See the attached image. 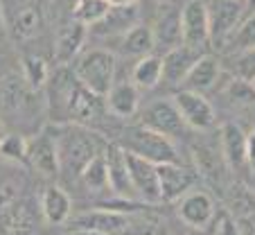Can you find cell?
<instances>
[{
    "mask_svg": "<svg viewBox=\"0 0 255 235\" xmlns=\"http://www.w3.org/2000/svg\"><path fill=\"white\" fill-rule=\"evenodd\" d=\"M154 2H163V0H154Z\"/></svg>",
    "mask_w": 255,
    "mask_h": 235,
    "instance_id": "obj_45",
    "label": "cell"
},
{
    "mask_svg": "<svg viewBox=\"0 0 255 235\" xmlns=\"http://www.w3.org/2000/svg\"><path fill=\"white\" fill-rule=\"evenodd\" d=\"M111 7H133L138 0H109Z\"/></svg>",
    "mask_w": 255,
    "mask_h": 235,
    "instance_id": "obj_38",
    "label": "cell"
},
{
    "mask_svg": "<svg viewBox=\"0 0 255 235\" xmlns=\"http://www.w3.org/2000/svg\"><path fill=\"white\" fill-rule=\"evenodd\" d=\"M120 147L127 152H133L140 159H147L151 163H181L178 149L172 138L158 134L144 125L129 127L120 138Z\"/></svg>",
    "mask_w": 255,
    "mask_h": 235,
    "instance_id": "obj_4",
    "label": "cell"
},
{
    "mask_svg": "<svg viewBox=\"0 0 255 235\" xmlns=\"http://www.w3.org/2000/svg\"><path fill=\"white\" fill-rule=\"evenodd\" d=\"M125 161L129 170V179L133 186L135 199L142 204H160V188H158V174H156V163L147 159H140L133 152L125 149Z\"/></svg>",
    "mask_w": 255,
    "mask_h": 235,
    "instance_id": "obj_11",
    "label": "cell"
},
{
    "mask_svg": "<svg viewBox=\"0 0 255 235\" xmlns=\"http://www.w3.org/2000/svg\"><path fill=\"white\" fill-rule=\"evenodd\" d=\"M72 66V75L77 77V82L86 86L91 93L104 97L109 88L116 84L118 72V57L106 48H93L84 50Z\"/></svg>",
    "mask_w": 255,
    "mask_h": 235,
    "instance_id": "obj_3",
    "label": "cell"
},
{
    "mask_svg": "<svg viewBox=\"0 0 255 235\" xmlns=\"http://www.w3.org/2000/svg\"><path fill=\"white\" fill-rule=\"evenodd\" d=\"M208 20H210V45L224 50L228 38L246 16L244 0H208Z\"/></svg>",
    "mask_w": 255,
    "mask_h": 235,
    "instance_id": "obj_6",
    "label": "cell"
},
{
    "mask_svg": "<svg viewBox=\"0 0 255 235\" xmlns=\"http://www.w3.org/2000/svg\"><path fill=\"white\" fill-rule=\"evenodd\" d=\"M154 32V43L160 52H167V50L176 48V45H183V29H181V9L176 7H165L158 11L156 16V23L151 27Z\"/></svg>",
    "mask_w": 255,
    "mask_h": 235,
    "instance_id": "obj_20",
    "label": "cell"
},
{
    "mask_svg": "<svg viewBox=\"0 0 255 235\" xmlns=\"http://www.w3.org/2000/svg\"><path fill=\"white\" fill-rule=\"evenodd\" d=\"M7 131H5V125H2V120H0V136H5Z\"/></svg>",
    "mask_w": 255,
    "mask_h": 235,
    "instance_id": "obj_42",
    "label": "cell"
},
{
    "mask_svg": "<svg viewBox=\"0 0 255 235\" xmlns=\"http://www.w3.org/2000/svg\"><path fill=\"white\" fill-rule=\"evenodd\" d=\"M111 9V2L109 0H75L72 5V18L79 20L86 27L97 25Z\"/></svg>",
    "mask_w": 255,
    "mask_h": 235,
    "instance_id": "obj_32",
    "label": "cell"
},
{
    "mask_svg": "<svg viewBox=\"0 0 255 235\" xmlns=\"http://www.w3.org/2000/svg\"><path fill=\"white\" fill-rule=\"evenodd\" d=\"M79 179H82V183L86 186V190L93 192V195H102V192L111 190V183H109V168H106L104 152L97 154V156H93V159L84 165Z\"/></svg>",
    "mask_w": 255,
    "mask_h": 235,
    "instance_id": "obj_29",
    "label": "cell"
},
{
    "mask_svg": "<svg viewBox=\"0 0 255 235\" xmlns=\"http://www.w3.org/2000/svg\"><path fill=\"white\" fill-rule=\"evenodd\" d=\"M54 140H57V154H59V168L68 177H79L84 165L102 154L106 149L104 140L91 131L86 125H75V122H63V125L52 127Z\"/></svg>",
    "mask_w": 255,
    "mask_h": 235,
    "instance_id": "obj_2",
    "label": "cell"
},
{
    "mask_svg": "<svg viewBox=\"0 0 255 235\" xmlns=\"http://www.w3.org/2000/svg\"><path fill=\"white\" fill-rule=\"evenodd\" d=\"M160 188V204H174L188 190L197 186V170L183 163H158L156 165Z\"/></svg>",
    "mask_w": 255,
    "mask_h": 235,
    "instance_id": "obj_12",
    "label": "cell"
},
{
    "mask_svg": "<svg viewBox=\"0 0 255 235\" xmlns=\"http://www.w3.org/2000/svg\"><path fill=\"white\" fill-rule=\"evenodd\" d=\"M36 93L27 82L23 72H5L0 77V109L7 115H16L18 120L34 113Z\"/></svg>",
    "mask_w": 255,
    "mask_h": 235,
    "instance_id": "obj_7",
    "label": "cell"
},
{
    "mask_svg": "<svg viewBox=\"0 0 255 235\" xmlns=\"http://www.w3.org/2000/svg\"><path fill=\"white\" fill-rule=\"evenodd\" d=\"M226 97L233 102L235 106H253L255 104V88L251 84V79H244V77H237L233 79L231 86L226 88Z\"/></svg>",
    "mask_w": 255,
    "mask_h": 235,
    "instance_id": "obj_34",
    "label": "cell"
},
{
    "mask_svg": "<svg viewBox=\"0 0 255 235\" xmlns=\"http://www.w3.org/2000/svg\"><path fill=\"white\" fill-rule=\"evenodd\" d=\"M219 149L231 172L249 170L246 163V131L237 122H226L219 131Z\"/></svg>",
    "mask_w": 255,
    "mask_h": 235,
    "instance_id": "obj_18",
    "label": "cell"
},
{
    "mask_svg": "<svg viewBox=\"0 0 255 235\" xmlns=\"http://www.w3.org/2000/svg\"><path fill=\"white\" fill-rule=\"evenodd\" d=\"M215 233L217 235H240V231L235 229V224H233V220L228 217V213H224L219 220H217V224H215Z\"/></svg>",
    "mask_w": 255,
    "mask_h": 235,
    "instance_id": "obj_36",
    "label": "cell"
},
{
    "mask_svg": "<svg viewBox=\"0 0 255 235\" xmlns=\"http://www.w3.org/2000/svg\"><path fill=\"white\" fill-rule=\"evenodd\" d=\"M7 29V16H5V7H2V2H0V34Z\"/></svg>",
    "mask_w": 255,
    "mask_h": 235,
    "instance_id": "obj_40",
    "label": "cell"
},
{
    "mask_svg": "<svg viewBox=\"0 0 255 235\" xmlns=\"http://www.w3.org/2000/svg\"><path fill=\"white\" fill-rule=\"evenodd\" d=\"M27 165H32L41 177H48V179H57L61 174L57 140H54L52 127H45L43 131L27 138Z\"/></svg>",
    "mask_w": 255,
    "mask_h": 235,
    "instance_id": "obj_13",
    "label": "cell"
},
{
    "mask_svg": "<svg viewBox=\"0 0 255 235\" xmlns=\"http://www.w3.org/2000/svg\"><path fill=\"white\" fill-rule=\"evenodd\" d=\"M244 7H246V14L255 11V0H244Z\"/></svg>",
    "mask_w": 255,
    "mask_h": 235,
    "instance_id": "obj_41",
    "label": "cell"
},
{
    "mask_svg": "<svg viewBox=\"0 0 255 235\" xmlns=\"http://www.w3.org/2000/svg\"><path fill=\"white\" fill-rule=\"evenodd\" d=\"M140 125L149 127V129L158 131V134L167 136V138H181L188 131V125L183 122L181 113H178L176 104L169 100H156L151 102L147 109L140 113Z\"/></svg>",
    "mask_w": 255,
    "mask_h": 235,
    "instance_id": "obj_14",
    "label": "cell"
},
{
    "mask_svg": "<svg viewBox=\"0 0 255 235\" xmlns=\"http://www.w3.org/2000/svg\"><path fill=\"white\" fill-rule=\"evenodd\" d=\"M48 111L52 120L63 125V122H75V125H93L102 113L106 111V104L100 95L91 93L86 86L77 82L70 68L61 66L59 70L50 72L48 79Z\"/></svg>",
    "mask_w": 255,
    "mask_h": 235,
    "instance_id": "obj_1",
    "label": "cell"
},
{
    "mask_svg": "<svg viewBox=\"0 0 255 235\" xmlns=\"http://www.w3.org/2000/svg\"><path fill=\"white\" fill-rule=\"evenodd\" d=\"M203 54V50H194L188 45H176V48L167 50L163 54V82L167 86H181L188 75V70L192 68V63Z\"/></svg>",
    "mask_w": 255,
    "mask_h": 235,
    "instance_id": "obj_21",
    "label": "cell"
},
{
    "mask_svg": "<svg viewBox=\"0 0 255 235\" xmlns=\"http://www.w3.org/2000/svg\"><path fill=\"white\" fill-rule=\"evenodd\" d=\"M251 84H253V88H255V77H253V79H251Z\"/></svg>",
    "mask_w": 255,
    "mask_h": 235,
    "instance_id": "obj_44",
    "label": "cell"
},
{
    "mask_svg": "<svg viewBox=\"0 0 255 235\" xmlns=\"http://www.w3.org/2000/svg\"><path fill=\"white\" fill-rule=\"evenodd\" d=\"M86 34H88L86 25H82L75 18L68 20L57 32V38H54V61L59 66H68V63L75 61L84 52Z\"/></svg>",
    "mask_w": 255,
    "mask_h": 235,
    "instance_id": "obj_17",
    "label": "cell"
},
{
    "mask_svg": "<svg viewBox=\"0 0 255 235\" xmlns=\"http://www.w3.org/2000/svg\"><path fill=\"white\" fill-rule=\"evenodd\" d=\"M66 235H104V233H97V231H86V229H72L70 233Z\"/></svg>",
    "mask_w": 255,
    "mask_h": 235,
    "instance_id": "obj_39",
    "label": "cell"
},
{
    "mask_svg": "<svg viewBox=\"0 0 255 235\" xmlns=\"http://www.w3.org/2000/svg\"><path fill=\"white\" fill-rule=\"evenodd\" d=\"M0 159L14 165L27 163V138L23 134H5L0 136Z\"/></svg>",
    "mask_w": 255,
    "mask_h": 235,
    "instance_id": "obj_33",
    "label": "cell"
},
{
    "mask_svg": "<svg viewBox=\"0 0 255 235\" xmlns=\"http://www.w3.org/2000/svg\"><path fill=\"white\" fill-rule=\"evenodd\" d=\"M172 102L176 104L178 113L183 118V122L188 125V129L194 131H210L215 127V106L208 102V97L203 93L190 91V88H178L176 95L172 97Z\"/></svg>",
    "mask_w": 255,
    "mask_h": 235,
    "instance_id": "obj_10",
    "label": "cell"
},
{
    "mask_svg": "<svg viewBox=\"0 0 255 235\" xmlns=\"http://www.w3.org/2000/svg\"><path fill=\"white\" fill-rule=\"evenodd\" d=\"M194 170L197 174H201L203 179H208L215 186H222L224 181V170H228L226 161L222 156V149H210L208 145H194Z\"/></svg>",
    "mask_w": 255,
    "mask_h": 235,
    "instance_id": "obj_26",
    "label": "cell"
},
{
    "mask_svg": "<svg viewBox=\"0 0 255 235\" xmlns=\"http://www.w3.org/2000/svg\"><path fill=\"white\" fill-rule=\"evenodd\" d=\"M228 217L233 220L240 235H255V192L251 188L237 186L228 192Z\"/></svg>",
    "mask_w": 255,
    "mask_h": 235,
    "instance_id": "obj_16",
    "label": "cell"
},
{
    "mask_svg": "<svg viewBox=\"0 0 255 235\" xmlns=\"http://www.w3.org/2000/svg\"><path fill=\"white\" fill-rule=\"evenodd\" d=\"M183 45L194 50H206L210 43V20H208L206 0H188L181 9Z\"/></svg>",
    "mask_w": 255,
    "mask_h": 235,
    "instance_id": "obj_15",
    "label": "cell"
},
{
    "mask_svg": "<svg viewBox=\"0 0 255 235\" xmlns=\"http://www.w3.org/2000/svg\"><path fill=\"white\" fill-rule=\"evenodd\" d=\"M131 82L140 91H151L163 82V54L151 52L144 57L135 59L133 72H131Z\"/></svg>",
    "mask_w": 255,
    "mask_h": 235,
    "instance_id": "obj_28",
    "label": "cell"
},
{
    "mask_svg": "<svg viewBox=\"0 0 255 235\" xmlns=\"http://www.w3.org/2000/svg\"><path fill=\"white\" fill-rule=\"evenodd\" d=\"M43 23H45L43 9L39 5L29 2V5H20L14 11L11 23H9V32L14 36V41L27 43V41H34V38L43 32Z\"/></svg>",
    "mask_w": 255,
    "mask_h": 235,
    "instance_id": "obj_23",
    "label": "cell"
},
{
    "mask_svg": "<svg viewBox=\"0 0 255 235\" xmlns=\"http://www.w3.org/2000/svg\"><path fill=\"white\" fill-rule=\"evenodd\" d=\"M246 163H249V170L255 172V129L246 134Z\"/></svg>",
    "mask_w": 255,
    "mask_h": 235,
    "instance_id": "obj_37",
    "label": "cell"
},
{
    "mask_svg": "<svg viewBox=\"0 0 255 235\" xmlns=\"http://www.w3.org/2000/svg\"><path fill=\"white\" fill-rule=\"evenodd\" d=\"M106 111L118 118H131L140 106V88L133 82H116L104 95Z\"/></svg>",
    "mask_w": 255,
    "mask_h": 235,
    "instance_id": "obj_25",
    "label": "cell"
},
{
    "mask_svg": "<svg viewBox=\"0 0 255 235\" xmlns=\"http://www.w3.org/2000/svg\"><path fill=\"white\" fill-rule=\"evenodd\" d=\"M41 215L48 224L52 226H61L68 224V220L72 217V199L61 186L52 183V186H45L41 192Z\"/></svg>",
    "mask_w": 255,
    "mask_h": 235,
    "instance_id": "obj_22",
    "label": "cell"
},
{
    "mask_svg": "<svg viewBox=\"0 0 255 235\" xmlns=\"http://www.w3.org/2000/svg\"><path fill=\"white\" fill-rule=\"evenodd\" d=\"M120 50L125 57H133V59H140V57H144V54H151L156 50L151 27L144 23L131 25L120 38Z\"/></svg>",
    "mask_w": 255,
    "mask_h": 235,
    "instance_id": "obj_27",
    "label": "cell"
},
{
    "mask_svg": "<svg viewBox=\"0 0 255 235\" xmlns=\"http://www.w3.org/2000/svg\"><path fill=\"white\" fill-rule=\"evenodd\" d=\"M20 70H23L25 82H27L34 91H41L50 79V66L39 54H23V57H20Z\"/></svg>",
    "mask_w": 255,
    "mask_h": 235,
    "instance_id": "obj_31",
    "label": "cell"
},
{
    "mask_svg": "<svg viewBox=\"0 0 255 235\" xmlns=\"http://www.w3.org/2000/svg\"><path fill=\"white\" fill-rule=\"evenodd\" d=\"M185 235H201L199 231H190V233H185Z\"/></svg>",
    "mask_w": 255,
    "mask_h": 235,
    "instance_id": "obj_43",
    "label": "cell"
},
{
    "mask_svg": "<svg viewBox=\"0 0 255 235\" xmlns=\"http://www.w3.org/2000/svg\"><path fill=\"white\" fill-rule=\"evenodd\" d=\"M235 72L240 77H244V79H253L255 77V48L235 54Z\"/></svg>",
    "mask_w": 255,
    "mask_h": 235,
    "instance_id": "obj_35",
    "label": "cell"
},
{
    "mask_svg": "<svg viewBox=\"0 0 255 235\" xmlns=\"http://www.w3.org/2000/svg\"><path fill=\"white\" fill-rule=\"evenodd\" d=\"M68 224L72 229L97 231V233H104V235H129L131 224H133V213H122V211L95 206L93 211H84L79 215L70 217Z\"/></svg>",
    "mask_w": 255,
    "mask_h": 235,
    "instance_id": "obj_8",
    "label": "cell"
},
{
    "mask_svg": "<svg viewBox=\"0 0 255 235\" xmlns=\"http://www.w3.org/2000/svg\"><path fill=\"white\" fill-rule=\"evenodd\" d=\"M222 77V63L215 54H208L203 52L197 61L192 63V68L188 70L185 75L183 88H190V91H197V93H203V91H210Z\"/></svg>",
    "mask_w": 255,
    "mask_h": 235,
    "instance_id": "obj_24",
    "label": "cell"
},
{
    "mask_svg": "<svg viewBox=\"0 0 255 235\" xmlns=\"http://www.w3.org/2000/svg\"><path fill=\"white\" fill-rule=\"evenodd\" d=\"M176 215L192 231H206L215 222V215H217L215 197L206 190L192 188V190H188L176 202Z\"/></svg>",
    "mask_w": 255,
    "mask_h": 235,
    "instance_id": "obj_9",
    "label": "cell"
},
{
    "mask_svg": "<svg viewBox=\"0 0 255 235\" xmlns=\"http://www.w3.org/2000/svg\"><path fill=\"white\" fill-rule=\"evenodd\" d=\"M34 226L36 215L23 199L18 183L7 181L5 186H0V229H5L9 235H27Z\"/></svg>",
    "mask_w": 255,
    "mask_h": 235,
    "instance_id": "obj_5",
    "label": "cell"
},
{
    "mask_svg": "<svg viewBox=\"0 0 255 235\" xmlns=\"http://www.w3.org/2000/svg\"><path fill=\"white\" fill-rule=\"evenodd\" d=\"M104 159H106V168H109V183H111L113 197L138 202L133 186H131V179H129V170H127L125 149L120 145H106Z\"/></svg>",
    "mask_w": 255,
    "mask_h": 235,
    "instance_id": "obj_19",
    "label": "cell"
},
{
    "mask_svg": "<svg viewBox=\"0 0 255 235\" xmlns=\"http://www.w3.org/2000/svg\"><path fill=\"white\" fill-rule=\"evenodd\" d=\"M251 48H255V11H251L242 18V23L237 25L233 36L228 38V43L224 45V52L235 57V54L246 52Z\"/></svg>",
    "mask_w": 255,
    "mask_h": 235,
    "instance_id": "obj_30",
    "label": "cell"
}]
</instances>
